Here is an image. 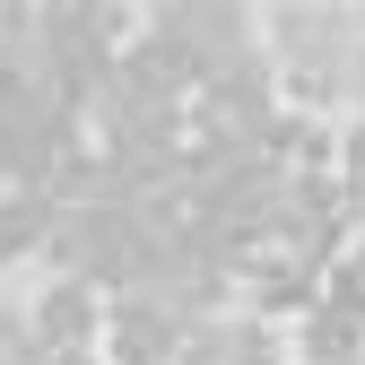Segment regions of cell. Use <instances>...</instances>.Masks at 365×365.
Instances as JSON below:
<instances>
[{"mask_svg":"<svg viewBox=\"0 0 365 365\" xmlns=\"http://www.w3.org/2000/svg\"><path fill=\"white\" fill-rule=\"evenodd\" d=\"M287 356H296V339L252 304H226L209 322H192V348H182V365H287Z\"/></svg>","mask_w":365,"mask_h":365,"instance_id":"obj_2","label":"cell"},{"mask_svg":"<svg viewBox=\"0 0 365 365\" xmlns=\"http://www.w3.org/2000/svg\"><path fill=\"white\" fill-rule=\"evenodd\" d=\"M192 348V313L148 296V287H122L105 313V365H182Z\"/></svg>","mask_w":365,"mask_h":365,"instance_id":"obj_1","label":"cell"}]
</instances>
